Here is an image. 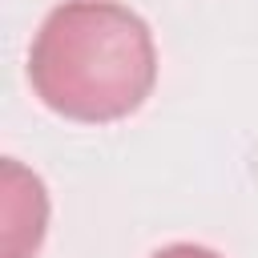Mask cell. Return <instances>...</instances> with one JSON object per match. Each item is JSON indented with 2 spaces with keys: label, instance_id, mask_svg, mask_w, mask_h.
Here are the masks:
<instances>
[{
  "label": "cell",
  "instance_id": "cell-2",
  "mask_svg": "<svg viewBox=\"0 0 258 258\" xmlns=\"http://www.w3.org/2000/svg\"><path fill=\"white\" fill-rule=\"evenodd\" d=\"M48 230V189L16 157L0 165V246L4 258H36Z\"/></svg>",
  "mask_w": 258,
  "mask_h": 258
},
{
  "label": "cell",
  "instance_id": "cell-1",
  "mask_svg": "<svg viewBox=\"0 0 258 258\" xmlns=\"http://www.w3.org/2000/svg\"><path fill=\"white\" fill-rule=\"evenodd\" d=\"M157 81L149 24L117 0L56 4L28 48V85L44 109L81 125H109L145 105Z\"/></svg>",
  "mask_w": 258,
  "mask_h": 258
},
{
  "label": "cell",
  "instance_id": "cell-3",
  "mask_svg": "<svg viewBox=\"0 0 258 258\" xmlns=\"http://www.w3.org/2000/svg\"><path fill=\"white\" fill-rule=\"evenodd\" d=\"M149 258H222V254L210 250V246H198V242H173V246H165Z\"/></svg>",
  "mask_w": 258,
  "mask_h": 258
}]
</instances>
